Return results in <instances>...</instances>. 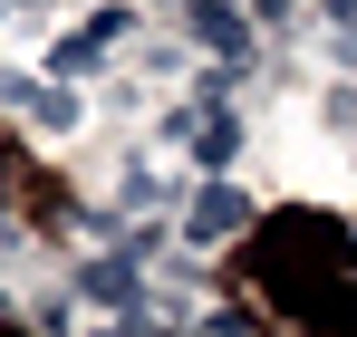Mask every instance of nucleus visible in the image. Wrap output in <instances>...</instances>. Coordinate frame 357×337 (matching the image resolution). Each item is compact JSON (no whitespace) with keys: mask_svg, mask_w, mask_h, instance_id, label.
I'll return each instance as SVG.
<instances>
[{"mask_svg":"<svg viewBox=\"0 0 357 337\" xmlns=\"http://www.w3.org/2000/svg\"><path fill=\"white\" fill-rule=\"evenodd\" d=\"M193 39H203L213 58H241V49H251V29H241L232 0H193Z\"/></svg>","mask_w":357,"mask_h":337,"instance_id":"f257e3e1","label":"nucleus"},{"mask_svg":"<svg viewBox=\"0 0 357 337\" xmlns=\"http://www.w3.org/2000/svg\"><path fill=\"white\" fill-rule=\"evenodd\" d=\"M241 222H251V203H241L232 183H213V193L193 203V241H222V231H241Z\"/></svg>","mask_w":357,"mask_h":337,"instance_id":"f03ea898","label":"nucleus"},{"mask_svg":"<svg viewBox=\"0 0 357 337\" xmlns=\"http://www.w3.org/2000/svg\"><path fill=\"white\" fill-rule=\"evenodd\" d=\"M87 289H97V299H126V289H135V270H126V260H97V270H87Z\"/></svg>","mask_w":357,"mask_h":337,"instance_id":"7ed1b4c3","label":"nucleus"},{"mask_svg":"<svg viewBox=\"0 0 357 337\" xmlns=\"http://www.w3.org/2000/svg\"><path fill=\"white\" fill-rule=\"evenodd\" d=\"M213 337H251V318H213Z\"/></svg>","mask_w":357,"mask_h":337,"instance_id":"20e7f679","label":"nucleus"}]
</instances>
